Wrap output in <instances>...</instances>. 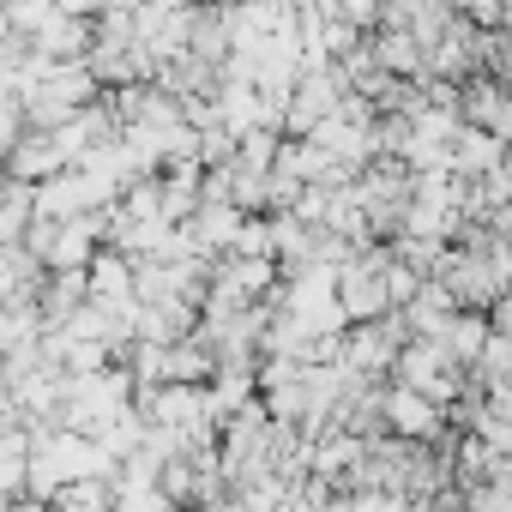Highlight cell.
I'll return each instance as SVG.
<instances>
[{
    "label": "cell",
    "mask_w": 512,
    "mask_h": 512,
    "mask_svg": "<svg viewBox=\"0 0 512 512\" xmlns=\"http://www.w3.org/2000/svg\"><path fill=\"white\" fill-rule=\"evenodd\" d=\"M392 356H398V338H392L386 326H362V332L344 338V356H338V362H344L350 374H380Z\"/></svg>",
    "instance_id": "cell-1"
},
{
    "label": "cell",
    "mask_w": 512,
    "mask_h": 512,
    "mask_svg": "<svg viewBox=\"0 0 512 512\" xmlns=\"http://www.w3.org/2000/svg\"><path fill=\"white\" fill-rule=\"evenodd\" d=\"M380 410H386V422L398 428V434H440V410H434V398H422V392H410V386H398L392 398H380Z\"/></svg>",
    "instance_id": "cell-2"
}]
</instances>
